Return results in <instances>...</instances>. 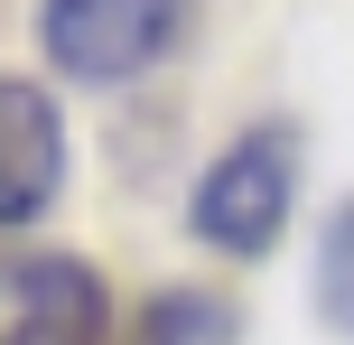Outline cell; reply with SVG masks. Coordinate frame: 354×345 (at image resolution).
Segmentation results:
<instances>
[{
	"label": "cell",
	"instance_id": "6da1fadb",
	"mask_svg": "<svg viewBox=\"0 0 354 345\" xmlns=\"http://www.w3.org/2000/svg\"><path fill=\"white\" fill-rule=\"evenodd\" d=\"M289 205H299V131L252 122L243 140H224L205 159V178L187 196V234L224 261H261L289 234Z\"/></svg>",
	"mask_w": 354,
	"mask_h": 345
},
{
	"label": "cell",
	"instance_id": "7a4b0ae2",
	"mask_svg": "<svg viewBox=\"0 0 354 345\" xmlns=\"http://www.w3.org/2000/svg\"><path fill=\"white\" fill-rule=\"evenodd\" d=\"M187 0H37V47L66 84H131L168 56Z\"/></svg>",
	"mask_w": 354,
	"mask_h": 345
},
{
	"label": "cell",
	"instance_id": "3957f363",
	"mask_svg": "<svg viewBox=\"0 0 354 345\" xmlns=\"http://www.w3.org/2000/svg\"><path fill=\"white\" fill-rule=\"evenodd\" d=\"M112 290L84 252L0 243V345H103Z\"/></svg>",
	"mask_w": 354,
	"mask_h": 345
},
{
	"label": "cell",
	"instance_id": "277c9868",
	"mask_svg": "<svg viewBox=\"0 0 354 345\" xmlns=\"http://www.w3.org/2000/svg\"><path fill=\"white\" fill-rule=\"evenodd\" d=\"M66 187V122L56 93L28 75H0V234H28Z\"/></svg>",
	"mask_w": 354,
	"mask_h": 345
},
{
	"label": "cell",
	"instance_id": "5b68a950",
	"mask_svg": "<svg viewBox=\"0 0 354 345\" xmlns=\"http://www.w3.org/2000/svg\"><path fill=\"white\" fill-rule=\"evenodd\" d=\"M317 317L336 336H354V196L326 215V234H317Z\"/></svg>",
	"mask_w": 354,
	"mask_h": 345
}]
</instances>
